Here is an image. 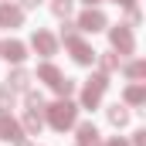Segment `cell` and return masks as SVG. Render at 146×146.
<instances>
[{"instance_id": "cell-1", "label": "cell", "mask_w": 146, "mask_h": 146, "mask_svg": "<svg viewBox=\"0 0 146 146\" xmlns=\"http://www.w3.org/2000/svg\"><path fill=\"white\" fill-rule=\"evenodd\" d=\"M75 115H78V106H72L68 99H61V102H54L48 109V122L54 129H68V126H75Z\"/></svg>"}, {"instance_id": "cell-2", "label": "cell", "mask_w": 146, "mask_h": 146, "mask_svg": "<svg viewBox=\"0 0 146 146\" xmlns=\"http://www.w3.org/2000/svg\"><path fill=\"white\" fill-rule=\"evenodd\" d=\"M78 27H82V31H92V34H95V31H102V27H106V14H102V10H92V7H88V10H85V14L78 17Z\"/></svg>"}, {"instance_id": "cell-3", "label": "cell", "mask_w": 146, "mask_h": 146, "mask_svg": "<svg viewBox=\"0 0 146 146\" xmlns=\"http://www.w3.org/2000/svg\"><path fill=\"white\" fill-rule=\"evenodd\" d=\"M0 139H7V143H17V139H24V133H21L17 119H10L7 112L0 115Z\"/></svg>"}, {"instance_id": "cell-4", "label": "cell", "mask_w": 146, "mask_h": 146, "mask_svg": "<svg viewBox=\"0 0 146 146\" xmlns=\"http://www.w3.org/2000/svg\"><path fill=\"white\" fill-rule=\"evenodd\" d=\"M68 48H72V54H75V61H78V65H92V61L99 58V54H95V51H92V48H88V44H85L82 37L68 41Z\"/></svg>"}, {"instance_id": "cell-5", "label": "cell", "mask_w": 146, "mask_h": 146, "mask_svg": "<svg viewBox=\"0 0 146 146\" xmlns=\"http://www.w3.org/2000/svg\"><path fill=\"white\" fill-rule=\"evenodd\" d=\"M112 44H115V48H119L122 54H133V48H136V44H133V31L119 24V27L112 31Z\"/></svg>"}, {"instance_id": "cell-6", "label": "cell", "mask_w": 146, "mask_h": 146, "mask_svg": "<svg viewBox=\"0 0 146 146\" xmlns=\"http://www.w3.org/2000/svg\"><path fill=\"white\" fill-rule=\"evenodd\" d=\"M21 21H24V10L21 7H10V3L0 7V27H21Z\"/></svg>"}, {"instance_id": "cell-7", "label": "cell", "mask_w": 146, "mask_h": 146, "mask_svg": "<svg viewBox=\"0 0 146 146\" xmlns=\"http://www.w3.org/2000/svg\"><path fill=\"white\" fill-rule=\"evenodd\" d=\"M78 146H102L99 143V129L92 122H82L78 126Z\"/></svg>"}, {"instance_id": "cell-8", "label": "cell", "mask_w": 146, "mask_h": 146, "mask_svg": "<svg viewBox=\"0 0 146 146\" xmlns=\"http://www.w3.org/2000/svg\"><path fill=\"white\" fill-rule=\"evenodd\" d=\"M34 48L41 54H54V48H58V41L48 34V31H34Z\"/></svg>"}, {"instance_id": "cell-9", "label": "cell", "mask_w": 146, "mask_h": 146, "mask_svg": "<svg viewBox=\"0 0 146 146\" xmlns=\"http://www.w3.org/2000/svg\"><path fill=\"white\" fill-rule=\"evenodd\" d=\"M0 54H3L7 61L17 65V61H24V44H21V41H7V44L0 48Z\"/></svg>"}, {"instance_id": "cell-10", "label": "cell", "mask_w": 146, "mask_h": 146, "mask_svg": "<svg viewBox=\"0 0 146 146\" xmlns=\"http://www.w3.org/2000/svg\"><path fill=\"white\" fill-rule=\"evenodd\" d=\"M27 82H31L27 72H14L10 78H7V88H10V92H24V88H27Z\"/></svg>"}, {"instance_id": "cell-11", "label": "cell", "mask_w": 146, "mask_h": 146, "mask_svg": "<svg viewBox=\"0 0 146 146\" xmlns=\"http://www.w3.org/2000/svg\"><path fill=\"white\" fill-rule=\"evenodd\" d=\"M41 126H44L41 112H31V109H27V115H24V129H27V133H41Z\"/></svg>"}, {"instance_id": "cell-12", "label": "cell", "mask_w": 146, "mask_h": 146, "mask_svg": "<svg viewBox=\"0 0 146 146\" xmlns=\"http://www.w3.org/2000/svg\"><path fill=\"white\" fill-rule=\"evenodd\" d=\"M109 122L112 126H126V122H129V112L122 109V106H112L109 109Z\"/></svg>"}, {"instance_id": "cell-13", "label": "cell", "mask_w": 146, "mask_h": 146, "mask_svg": "<svg viewBox=\"0 0 146 146\" xmlns=\"http://www.w3.org/2000/svg\"><path fill=\"white\" fill-rule=\"evenodd\" d=\"M51 10H54V17H68L72 14V0H51Z\"/></svg>"}, {"instance_id": "cell-14", "label": "cell", "mask_w": 146, "mask_h": 146, "mask_svg": "<svg viewBox=\"0 0 146 146\" xmlns=\"http://www.w3.org/2000/svg\"><path fill=\"white\" fill-rule=\"evenodd\" d=\"M146 99V92H143V85H133V88H126V102H133V106H139Z\"/></svg>"}, {"instance_id": "cell-15", "label": "cell", "mask_w": 146, "mask_h": 146, "mask_svg": "<svg viewBox=\"0 0 146 146\" xmlns=\"http://www.w3.org/2000/svg\"><path fill=\"white\" fill-rule=\"evenodd\" d=\"M27 109H31V112L44 109V95H41V92H27Z\"/></svg>"}, {"instance_id": "cell-16", "label": "cell", "mask_w": 146, "mask_h": 146, "mask_svg": "<svg viewBox=\"0 0 146 146\" xmlns=\"http://www.w3.org/2000/svg\"><path fill=\"white\" fill-rule=\"evenodd\" d=\"M10 106H14V92H10V88L3 85V88H0V115L10 109Z\"/></svg>"}, {"instance_id": "cell-17", "label": "cell", "mask_w": 146, "mask_h": 146, "mask_svg": "<svg viewBox=\"0 0 146 146\" xmlns=\"http://www.w3.org/2000/svg\"><path fill=\"white\" fill-rule=\"evenodd\" d=\"M126 75H129V78H143L146 65H143V61H129V65H126Z\"/></svg>"}, {"instance_id": "cell-18", "label": "cell", "mask_w": 146, "mask_h": 146, "mask_svg": "<svg viewBox=\"0 0 146 146\" xmlns=\"http://www.w3.org/2000/svg\"><path fill=\"white\" fill-rule=\"evenodd\" d=\"M99 65H102L106 72H112V68H119V58H115V54H102V58H99Z\"/></svg>"}, {"instance_id": "cell-19", "label": "cell", "mask_w": 146, "mask_h": 146, "mask_svg": "<svg viewBox=\"0 0 146 146\" xmlns=\"http://www.w3.org/2000/svg\"><path fill=\"white\" fill-rule=\"evenodd\" d=\"M133 146H146V133H136V143Z\"/></svg>"}, {"instance_id": "cell-20", "label": "cell", "mask_w": 146, "mask_h": 146, "mask_svg": "<svg viewBox=\"0 0 146 146\" xmlns=\"http://www.w3.org/2000/svg\"><path fill=\"white\" fill-rule=\"evenodd\" d=\"M37 3H41V0H21V7H27V10H31V7H37Z\"/></svg>"}, {"instance_id": "cell-21", "label": "cell", "mask_w": 146, "mask_h": 146, "mask_svg": "<svg viewBox=\"0 0 146 146\" xmlns=\"http://www.w3.org/2000/svg\"><path fill=\"white\" fill-rule=\"evenodd\" d=\"M106 146H129V143H126V139H109Z\"/></svg>"}, {"instance_id": "cell-22", "label": "cell", "mask_w": 146, "mask_h": 146, "mask_svg": "<svg viewBox=\"0 0 146 146\" xmlns=\"http://www.w3.org/2000/svg\"><path fill=\"white\" fill-rule=\"evenodd\" d=\"M85 3H88V7H92V3H99V0H85Z\"/></svg>"}]
</instances>
